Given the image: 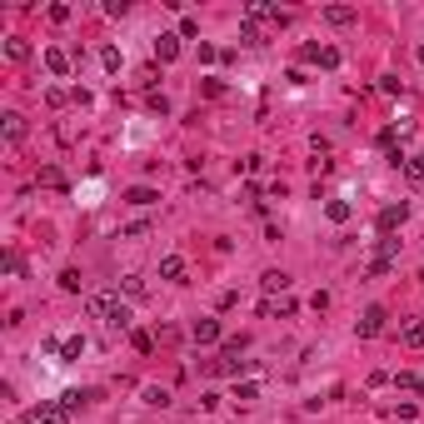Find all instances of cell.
<instances>
[{"label": "cell", "instance_id": "obj_33", "mask_svg": "<svg viewBox=\"0 0 424 424\" xmlns=\"http://www.w3.org/2000/svg\"><path fill=\"white\" fill-rule=\"evenodd\" d=\"M195 35H200V26H195V20L185 15V20H180V40H195Z\"/></svg>", "mask_w": 424, "mask_h": 424}, {"label": "cell", "instance_id": "obj_28", "mask_svg": "<svg viewBox=\"0 0 424 424\" xmlns=\"http://www.w3.org/2000/svg\"><path fill=\"white\" fill-rule=\"evenodd\" d=\"M145 405H160V410H165V405H170V390H155V385H150V390H145Z\"/></svg>", "mask_w": 424, "mask_h": 424}, {"label": "cell", "instance_id": "obj_30", "mask_svg": "<svg viewBox=\"0 0 424 424\" xmlns=\"http://www.w3.org/2000/svg\"><path fill=\"white\" fill-rule=\"evenodd\" d=\"M320 65H325V70L339 65V50H334V46H320Z\"/></svg>", "mask_w": 424, "mask_h": 424}, {"label": "cell", "instance_id": "obj_20", "mask_svg": "<svg viewBox=\"0 0 424 424\" xmlns=\"http://www.w3.org/2000/svg\"><path fill=\"white\" fill-rule=\"evenodd\" d=\"M40 185H46V190H65V175H60L55 165H46V170H40Z\"/></svg>", "mask_w": 424, "mask_h": 424}, {"label": "cell", "instance_id": "obj_10", "mask_svg": "<svg viewBox=\"0 0 424 424\" xmlns=\"http://www.w3.org/2000/svg\"><path fill=\"white\" fill-rule=\"evenodd\" d=\"M30 55H35V50H30V40H26V35H10V40H6V60H15V65H26Z\"/></svg>", "mask_w": 424, "mask_h": 424}, {"label": "cell", "instance_id": "obj_3", "mask_svg": "<svg viewBox=\"0 0 424 424\" xmlns=\"http://www.w3.org/2000/svg\"><path fill=\"white\" fill-rule=\"evenodd\" d=\"M80 399H90V394H70V399H50V405H40V424H70V410L80 405Z\"/></svg>", "mask_w": 424, "mask_h": 424}, {"label": "cell", "instance_id": "obj_6", "mask_svg": "<svg viewBox=\"0 0 424 424\" xmlns=\"http://www.w3.org/2000/svg\"><path fill=\"white\" fill-rule=\"evenodd\" d=\"M405 220H410V205L399 200V205H385V210H379V220H374V225H379V235H390V230H399Z\"/></svg>", "mask_w": 424, "mask_h": 424}, {"label": "cell", "instance_id": "obj_36", "mask_svg": "<svg viewBox=\"0 0 424 424\" xmlns=\"http://www.w3.org/2000/svg\"><path fill=\"white\" fill-rule=\"evenodd\" d=\"M419 280H424V270H419Z\"/></svg>", "mask_w": 424, "mask_h": 424}, {"label": "cell", "instance_id": "obj_26", "mask_svg": "<svg viewBox=\"0 0 424 424\" xmlns=\"http://www.w3.org/2000/svg\"><path fill=\"white\" fill-rule=\"evenodd\" d=\"M235 399H240V405H250V399H260V385H254V379H245V385L235 390Z\"/></svg>", "mask_w": 424, "mask_h": 424}, {"label": "cell", "instance_id": "obj_23", "mask_svg": "<svg viewBox=\"0 0 424 424\" xmlns=\"http://www.w3.org/2000/svg\"><path fill=\"white\" fill-rule=\"evenodd\" d=\"M394 140H399V135H394V125H385V130L374 135V145H379V150H385V155H394Z\"/></svg>", "mask_w": 424, "mask_h": 424}, {"label": "cell", "instance_id": "obj_16", "mask_svg": "<svg viewBox=\"0 0 424 424\" xmlns=\"http://www.w3.org/2000/svg\"><path fill=\"white\" fill-rule=\"evenodd\" d=\"M0 125H6V140H10V145H20V140H26V115H15V110H10Z\"/></svg>", "mask_w": 424, "mask_h": 424}, {"label": "cell", "instance_id": "obj_29", "mask_svg": "<svg viewBox=\"0 0 424 424\" xmlns=\"http://www.w3.org/2000/svg\"><path fill=\"white\" fill-rule=\"evenodd\" d=\"M394 254H399V240L385 235V240H379V260H390V265H394Z\"/></svg>", "mask_w": 424, "mask_h": 424}, {"label": "cell", "instance_id": "obj_19", "mask_svg": "<svg viewBox=\"0 0 424 424\" xmlns=\"http://www.w3.org/2000/svg\"><path fill=\"white\" fill-rule=\"evenodd\" d=\"M240 46H265V30H260V26H250V20H245V26H240Z\"/></svg>", "mask_w": 424, "mask_h": 424}, {"label": "cell", "instance_id": "obj_22", "mask_svg": "<svg viewBox=\"0 0 424 424\" xmlns=\"http://www.w3.org/2000/svg\"><path fill=\"white\" fill-rule=\"evenodd\" d=\"M130 345H135L140 354H150V350H155V334H150V330H135V334H130Z\"/></svg>", "mask_w": 424, "mask_h": 424}, {"label": "cell", "instance_id": "obj_35", "mask_svg": "<svg viewBox=\"0 0 424 424\" xmlns=\"http://www.w3.org/2000/svg\"><path fill=\"white\" fill-rule=\"evenodd\" d=\"M414 55H419V65H424V46H419V50H414Z\"/></svg>", "mask_w": 424, "mask_h": 424}, {"label": "cell", "instance_id": "obj_4", "mask_svg": "<svg viewBox=\"0 0 424 424\" xmlns=\"http://www.w3.org/2000/svg\"><path fill=\"white\" fill-rule=\"evenodd\" d=\"M260 314H265V320H290V314H294V300H290V294H265V300H260Z\"/></svg>", "mask_w": 424, "mask_h": 424}, {"label": "cell", "instance_id": "obj_12", "mask_svg": "<svg viewBox=\"0 0 424 424\" xmlns=\"http://www.w3.org/2000/svg\"><path fill=\"white\" fill-rule=\"evenodd\" d=\"M399 339H405L410 350H424V320H405L399 325Z\"/></svg>", "mask_w": 424, "mask_h": 424}, {"label": "cell", "instance_id": "obj_2", "mask_svg": "<svg viewBox=\"0 0 424 424\" xmlns=\"http://www.w3.org/2000/svg\"><path fill=\"white\" fill-rule=\"evenodd\" d=\"M245 20H250V26H274V30H285L290 26V10H280V6H270V0H250V6H245Z\"/></svg>", "mask_w": 424, "mask_h": 424}, {"label": "cell", "instance_id": "obj_7", "mask_svg": "<svg viewBox=\"0 0 424 424\" xmlns=\"http://www.w3.org/2000/svg\"><path fill=\"white\" fill-rule=\"evenodd\" d=\"M160 280L165 285H185V254H165V260H160Z\"/></svg>", "mask_w": 424, "mask_h": 424}, {"label": "cell", "instance_id": "obj_34", "mask_svg": "<svg viewBox=\"0 0 424 424\" xmlns=\"http://www.w3.org/2000/svg\"><path fill=\"white\" fill-rule=\"evenodd\" d=\"M70 15H75L70 6H50V20H55V26H65V20H70Z\"/></svg>", "mask_w": 424, "mask_h": 424}, {"label": "cell", "instance_id": "obj_27", "mask_svg": "<svg viewBox=\"0 0 424 424\" xmlns=\"http://www.w3.org/2000/svg\"><path fill=\"white\" fill-rule=\"evenodd\" d=\"M100 65H105V70H120V50L105 46V50H100Z\"/></svg>", "mask_w": 424, "mask_h": 424}, {"label": "cell", "instance_id": "obj_21", "mask_svg": "<svg viewBox=\"0 0 424 424\" xmlns=\"http://www.w3.org/2000/svg\"><path fill=\"white\" fill-rule=\"evenodd\" d=\"M325 215H330L334 225H345V220H350V200H330V205H325Z\"/></svg>", "mask_w": 424, "mask_h": 424}, {"label": "cell", "instance_id": "obj_9", "mask_svg": "<svg viewBox=\"0 0 424 424\" xmlns=\"http://www.w3.org/2000/svg\"><path fill=\"white\" fill-rule=\"evenodd\" d=\"M190 339H195V345H215V339H220V320H195V325H190Z\"/></svg>", "mask_w": 424, "mask_h": 424}, {"label": "cell", "instance_id": "obj_31", "mask_svg": "<svg viewBox=\"0 0 424 424\" xmlns=\"http://www.w3.org/2000/svg\"><path fill=\"white\" fill-rule=\"evenodd\" d=\"M60 290L75 294V290H80V270H65V274H60Z\"/></svg>", "mask_w": 424, "mask_h": 424}, {"label": "cell", "instance_id": "obj_17", "mask_svg": "<svg viewBox=\"0 0 424 424\" xmlns=\"http://www.w3.org/2000/svg\"><path fill=\"white\" fill-rule=\"evenodd\" d=\"M160 195H155V190L150 185H135V190H125V205H155Z\"/></svg>", "mask_w": 424, "mask_h": 424}, {"label": "cell", "instance_id": "obj_24", "mask_svg": "<svg viewBox=\"0 0 424 424\" xmlns=\"http://www.w3.org/2000/svg\"><path fill=\"white\" fill-rule=\"evenodd\" d=\"M85 354V339L75 334V339H65V345H60V359H80Z\"/></svg>", "mask_w": 424, "mask_h": 424}, {"label": "cell", "instance_id": "obj_14", "mask_svg": "<svg viewBox=\"0 0 424 424\" xmlns=\"http://www.w3.org/2000/svg\"><path fill=\"white\" fill-rule=\"evenodd\" d=\"M46 70H50V75H70V55L60 50V46H50V50H46Z\"/></svg>", "mask_w": 424, "mask_h": 424}, {"label": "cell", "instance_id": "obj_18", "mask_svg": "<svg viewBox=\"0 0 424 424\" xmlns=\"http://www.w3.org/2000/svg\"><path fill=\"white\" fill-rule=\"evenodd\" d=\"M405 175H410L414 185H424V150H414V155L405 160Z\"/></svg>", "mask_w": 424, "mask_h": 424}, {"label": "cell", "instance_id": "obj_11", "mask_svg": "<svg viewBox=\"0 0 424 424\" xmlns=\"http://www.w3.org/2000/svg\"><path fill=\"white\" fill-rule=\"evenodd\" d=\"M260 285H265V294H290V274L285 270H265Z\"/></svg>", "mask_w": 424, "mask_h": 424}, {"label": "cell", "instance_id": "obj_13", "mask_svg": "<svg viewBox=\"0 0 424 424\" xmlns=\"http://www.w3.org/2000/svg\"><path fill=\"white\" fill-rule=\"evenodd\" d=\"M354 6H325V26H354Z\"/></svg>", "mask_w": 424, "mask_h": 424}, {"label": "cell", "instance_id": "obj_5", "mask_svg": "<svg viewBox=\"0 0 424 424\" xmlns=\"http://www.w3.org/2000/svg\"><path fill=\"white\" fill-rule=\"evenodd\" d=\"M385 320H390V314L379 310V305H370L365 314H359V325H354V334H359V339H374L379 330H385Z\"/></svg>", "mask_w": 424, "mask_h": 424}, {"label": "cell", "instance_id": "obj_1", "mask_svg": "<svg viewBox=\"0 0 424 424\" xmlns=\"http://www.w3.org/2000/svg\"><path fill=\"white\" fill-rule=\"evenodd\" d=\"M90 320H105V325H115V330H130V310H125V300L115 290H100V294H90Z\"/></svg>", "mask_w": 424, "mask_h": 424}, {"label": "cell", "instance_id": "obj_25", "mask_svg": "<svg viewBox=\"0 0 424 424\" xmlns=\"http://www.w3.org/2000/svg\"><path fill=\"white\" fill-rule=\"evenodd\" d=\"M120 285H125V294H130V300H140V294H145V280H140V274H125Z\"/></svg>", "mask_w": 424, "mask_h": 424}, {"label": "cell", "instance_id": "obj_8", "mask_svg": "<svg viewBox=\"0 0 424 424\" xmlns=\"http://www.w3.org/2000/svg\"><path fill=\"white\" fill-rule=\"evenodd\" d=\"M155 60H160V65H170V60H180V30H175V35H160V40H155Z\"/></svg>", "mask_w": 424, "mask_h": 424}, {"label": "cell", "instance_id": "obj_32", "mask_svg": "<svg viewBox=\"0 0 424 424\" xmlns=\"http://www.w3.org/2000/svg\"><path fill=\"white\" fill-rule=\"evenodd\" d=\"M145 100H150V110H160V115L170 110V100H165V90H150V95H145Z\"/></svg>", "mask_w": 424, "mask_h": 424}, {"label": "cell", "instance_id": "obj_15", "mask_svg": "<svg viewBox=\"0 0 424 424\" xmlns=\"http://www.w3.org/2000/svg\"><path fill=\"white\" fill-rule=\"evenodd\" d=\"M205 370H210V374H240V370H245V359H240V354H225V359H210Z\"/></svg>", "mask_w": 424, "mask_h": 424}]
</instances>
